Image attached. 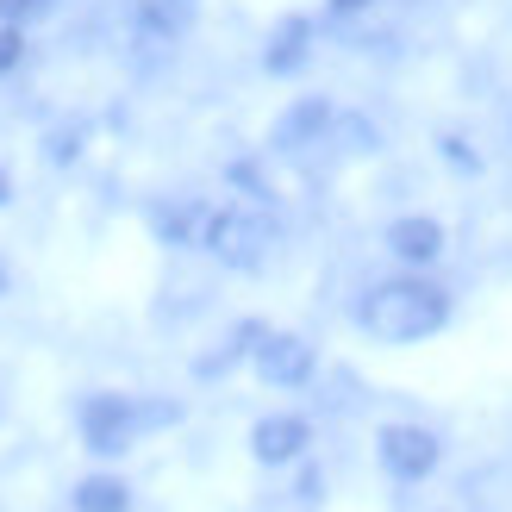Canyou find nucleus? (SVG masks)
<instances>
[{
    "instance_id": "nucleus-19",
    "label": "nucleus",
    "mask_w": 512,
    "mask_h": 512,
    "mask_svg": "<svg viewBox=\"0 0 512 512\" xmlns=\"http://www.w3.org/2000/svg\"><path fill=\"white\" fill-rule=\"evenodd\" d=\"M369 0H331V19H350V13H363Z\"/></svg>"
},
{
    "instance_id": "nucleus-17",
    "label": "nucleus",
    "mask_w": 512,
    "mask_h": 512,
    "mask_svg": "<svg viewBox=\"0 0 512 512\" xmlns=\"http://www.w3.org/2000/svg\"><path fill=\"white\" fill-rule=\"evenodd\" d=\"M444 163H450V169H469V175H475V157H469V144H463V138H444Z\"/></svg>"
},
{
    "instance_id": "nucleus-16",
    "label": "nucleus",
    "mask_w": 512,
    "mask_h": 512,
    "mask_svg": "<svg viewBox=\"0 0 512 512\" xmlns=\"http://www.w3.org/2000/svg\"><path fill=\"white\" fill-rule=\"evenodd\" d=\"M75 138H82V132H50V150H44V157H50V163H75V150H82Z\"/></svg>"
},
{
    "instance_id": "nucleus-14",
    "label": "nucleus",
    "mask_w": 512,
    "mask_h": 512,
    "mask_svg": "<svg viewBox=\"0 0 512 512\" xmlns=\"http://www.w3.org/2000/svg\"><path fill=\"white\" fill-rule=\"evenodd\" d=\"M50 7H57V0H0V25H32Z\"/></svg>"
},
{
    "instance_id": "nucleus-10",
    "label": "nucleus",
    "mask_w": 512,
    "mask_h": 512,
    "mask_svg": "<svg viewBox=\"0 0 512 512\" xmlns=\"http://www.w3.org/2000/svg\"><path fill=\"white\" fill-rule=\"evenodd\" d=\"M207 213L213 207H200V200H157V207H150V232H157V244H169V250H188V244H200V232H207Z\"/></svg>"
},
{
    "instance_id": "nucleus-15",
    "label": "nucleus",
    "mask_w": 512,
    "mask_h": 512,
    "mask_svg": "<svg viewBox=\"0 0 512 512\" xmlns=\"http://www.w3.org/2000/svg\"><path fill=\"white\" fill-rule=\"evenodd\" d=\"M19 57H25V32L19 25H0V75H13Z\"/></svg>"
},
{
    "instance_id": "nucleus-18",
    "label": "nucleus",
    "mask_w": 512,
    "mask_h": 512,
    "mask_svg": "<svg viewBox=\"0 0 512 512\" xmlns=\"http://www.w3.org/2000/svg\"><path fill=\"white\" fill-rule=\"evenodd\" d=\"M319 488H325L319 469H306V475H300V500H319Z\"/></svg>"
},
{
    "instance_id": "nucleus-13",
    "label": "nucleus",
    "mask_w": 512,
    "mask_h": 512,
    "mask_svg": "<svg viewBox=\"0 0 512 512\" xmlns=\"http://www.w3.org/2000/svg\"><path fill=\"white\" fill-rule=\"evenodd\" d=\"M75 512H132V488L119 475H88L75 488Z\"/></svg>"
},
{
    "instance_id": "nucleus-4",
    "label": "nucleus",
    "mask_w": 512,
    "mask_h": 512,
    "mask_svg": "<svg viewBox=\"0 0 512 512\" xmlns=\"http://www.w3.org/2000/svg\"><path fill=\"white\" fill-rule=\"evenodd\" d=\"M375 456H381V469H388L400 488H413V481H425L431 469H438V431H425V425H381V438H375Z\"/></svg>"
},
{
    "instance_id": "nucleus-1",
    "label": "nucleus",
    "mask_w": 512,
    "mask_h": 512,
    "mask_svg": "<svg viewBox=\"0 0 512 512\" xmlns=\"http://www.w3.org/2000/svg\"><path fill=\"white\" fill-rule=\"evenodd\" d=\"M356 325H363L375 344H425L450 325V294L438 281H419V275L375 281V288L356 300Z\"/></svg>"
},
{
    "instance_id": "nucleus-2",
    "label": "nucleus",
    "mask_w": 512,
    "mask_h": 512,
    "mask_svg": "<svg viewBox=\"0 0 512 512\" xmlns=\"http://www.w3.org/2000/svg\"><path fill=\"white\" fill-rule=\"evenodd\" d=\"M269 244H275L269 219H256V213H244V207H213V213H207V232H200V250H207L213 263L238 269V275H256V269H263V263H269Z\"/></svg>"
},
{
    "instance_id": "nucleus-6",
    "label": "nucleus",
    "mask_w": 512,
    "mask_h": 512,
    "mask_svg": "<svg viewBox=\"0 0 512 512\" xmlns=\"http://www.w3.org/2000/svg\"><path fill=\"white\" fill-rule=\"evenodd\" d=\"M331 125H338L331 100H325V94H300L294 107L269 125V150H281V157H300V150H306V144H319Z\"/></svg>"
},
{
    "instance_id": "nucleus-8",
    "label": "nucleus",
    "mask_w": 512,
    "mask_h": 512,
    "mask_svg": "<svg viewBox=\"0 0 512 512\" xmlns=\"http://www.w3.org/2000/svg\"><path fill=\"white\" fill-rule=\"evenodd\" d=\"M388 250L400 256L406 269H431L444 256V225L438 219H425V213H406L388 225Z\"/></svg>"
},
{
    "instance_id": "nucleus-20",
    "label": "nucleus",
    "mask_w": 512,
    "mask_h": 512,
    "mask_svg": "<svg viewBox=\"0 0 512 512\" xmlns=\"http://www.w3.org/2000/svg\"><path fill=\"white\" fill-rule=\"evenodd\" d=\"M7 200H13V182H7V175H0V207H7Z\"/></svg>"
},
{
    "instance_id": "nucleus-12",
    "label": "nucleus",
    "mask_w": 512,
    "mask_h": 512,
    "mask_svg": "<svg viewBox=\"0 0 512 512\" xmlns=\"http://www.w3.org/2000/svg\"><path fill=\"white\" fill-rule=\"evenodd\" d=\"M263 331H269L263 319H244V325L232 331V338H225V350H219V356H200V363H194V375H200V381H213V375H225V369H238L244 356H256V344H263Z\"/></svg>"
},
{
    "instance_id": "nucleus-3",
    "label": "nucleus",
    "mask_w": 512,
    "mask_h": 512,
    "mask_svg": "<svg viewBox=\"0 0 512 512\" xmlns=\"http://www.w3.org/2000/svg\"><path fill=\"white\" fill-rule=\"evenodd\" d=\"M82 444L94 456H125L138 438H144V425H138V394H88L82 400Z\"/></svg>"
},
{
    "instance_id": "nucleus-21",
    "label": "nucleus",
    "mask_w": 512,
    "mask_h": 512,
    "mask_svg": "<svg viewBox=\"0 0 512 512\" xmlns=\"http://www.w3.org/2000/svg\"><path fill=\"white\" fill-rule=\"evenodd\" d=\"M0 294H7V263H0Z\"/></svg>"
},
{
    "instance_id": "nucleus-5",
    "label": "nucleus",
    "mask_w": 512,
    "mask_h": 512,
    "mask_svg": "<svg viewBox=\"0 0 512 512\" xmlns=\"http://www.w3.org/2000/svg\"><path fill=\"white\" fill-rule=\"evenodd\" d=\"M250 363H256V375H263L269 388H306L313 369H319V356H313L306 338H294V331H263V344H256Z\"/></svg>"
},
{
    "instance_id": "nucleus-9",
    "label": "nucleus",
    "mask_w": 512,
    "mask_h": 512,
    "mask_svg": "<svg viewBox=\"0 0 512 512\" xmlns=\"http://www.w3.org/2000/svg\"><path fill=\"white\" fill-rule=\"evenodd\" d=\"M194 19H200V0H138L132 32H138V44H175Z\"/></svg>"
},
{
    "instance_id": "nucleus-7",
    "label": "nucleus",
    "mask_w": 512,
    "mask_h": 512,
    "mask_svg": "<svg viewBox=\"0 0 512 512\" xmlns=\"http://www.w3.org/2000/svg\"><path fill=\"white\" fill-rule=\"evenodd\" d=\"M306 419L300 413H269V419H256L250 425V456L256 463H269V469H281V463H300L306 456Z\"/></svg>"
},
{
    "instance_id": "nucleus-11",
    "label": "nucleus",
    "mask_w": 512,
    "mask_h": 512,
    "mask_svg": "<svg viewBox=\"0 0 512 512\" xmlns=\"http://www.w3.org/2000/svg\"><path fill=\"white\" fill-rule=\"evenodd\" d=\"M306 57H313V19H281L275 25V38H269V50H263V69L269 75H294V69H306Z\"/></svg>"
}]
</instances>
